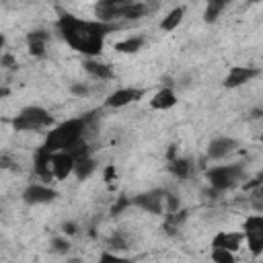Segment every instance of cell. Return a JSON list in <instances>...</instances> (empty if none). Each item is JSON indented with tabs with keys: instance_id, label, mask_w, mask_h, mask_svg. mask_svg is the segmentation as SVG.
Here are the masks:
<instances>
[{
	"instance_id": "cell-16",
	"label": "cell",
	"mask_w": 263,
	"mask_h": 263,
	"mask_svg": "<svg viewBox=\"0 0 263 263\" xmlns=\"http://www.w3.org/2000/svg\"><path fill=\"white\" fill-rule=\"evenodd\" d=\"M245 240V232H218L212 240V247H222L228 251H238Z\"/></svg>"
},
{
	"instance_id": "cell-19",
	"label": "cell",
	"mask_w": 263,
	"mask_h": 263,
	"mask_svg": "<svg viewBox=\"0 0 263 263\" xmlns=\"http://www.w3.org/2000/svg\"><path fill=\"white\" fill-rule=\"evenodd\" d=\"M183 16H185V6H175V8H173L171 12H166V16L160 21V29L166 31V33L175 31V29L181 25Z\"/></svg>"
},
{
	"instance_id": "cell-29",
	"label": "cell",
	"mask_w": 263,
	"mask_h": 263,
	"mask_svg": "<svg viewBox=\"0 0 263 263\" xmlns=\"http://www.w3.org/2000/svg\"><path fill=\"white\" fill-rule=\"evenodd\" d=\"M64 234H76V224H72V222L64 224Z\"/></svg>"
},
{
	"instance_id": "cell-2",
	"label": "cell",
	"mask_w": 263,
	"mask_h": 263,
	"mask_svg": "<svg viewBox=\"0 0 263 263\" xmlns=\"http://www.w3.org/2000/svg\"><path fill=\"white\" fill-rule=\"evenodd\" d=\"M92 123H95V115L92 113H86V115H80V117H72L68 121H62V123L53 125L47 132L45 142L41 146L45 150H49V152L70 150L80 140L88 138V132H90V125Z\"/></svg>"
},
{
	"instance_id": "cell-3",
	"label": "cell",
	"mask_w": 263,
	"mask_h": 263,
	"mask_svg": "<svg viewBox=\"0 0 263 263\" xmlns=\"http://www.w3.org/2000/svg\"><path fill=\"white\" fill-rule=\"evenodd\" d=\"M156 6V0H99L95 4V16L103 23H117L119 18L146 16Z\"/></svg>"
},
{
	"instance_id": "cell-14",
	"label": "cell",
	"mask_w": 263,
	"mask_h": 263,
	"mask_svg": "<svg viewBox=\"0 0 263 263\" xmlns=\"http://www.w3.org/2000/svg\"><path fill=\"white\" fill-rule=\"evenodd\" d=\"M47 41H49V35L45 31H31L27 35V49L33 58H45L47 53Z\"/></svg>"
},
{
	"instance_id": "cell-25",
	"label": "cell",
	"mask_w": 263,
	"mask_h": 263,
	"mask_svg": "<svg viewBox=\"0 0 263 263\" xmlns=\"http://www.w3.org/2000/svg\"><path fill=\"white\" fill-rule=\"evenodd\" d=\"M245 187H247V189H253V187H257V193H259V195H263V173H261V175H259L255 181L247 183Z\"/></svg>"
},
{
	"instance_id": "cell-7",
	"label": "cell",
	"mask_w": 263,
	"mask_h": 263,
	"mask_svg": "<svg viewBox=\"0 0 263 263\" xmlns=\"http://www.w3.org/2000/svg\"><path fill=\"white\" fill-rule=\"evenodd\" d=\"M242 232H245V240L249 251L257 257L263 253V214H255L249 216L242 224Z\"/></svg>"
},
{
	"instance_id": "cell-1",
	"label": "cell",
	"mask_w": 263,
	"mask_h": 263,
	"mask_svg": "<svg viewBox=\"0 0 263 263\" xmlns=\"http://www.w3.org/2000/svg\"><path fill=\"white\" fill-rule=\"evenodd\" d=\"M117 29V23H103V21H88L80 18L72 12H60L58 16V31L62 39L78 53L86 58H95L101 53L105 39L109 33Z\"/></svg>"
},
{
	"instance_id": "cell-24",
	"label": "cell",
	"mask_w": 263,
	"mask_h": 263,
	"mask_svg": "<svg viewBox=\"0 0 263 263\" xmlns=\"http://www.w3.org/2000/svg\"><path fill=\"white\" fill-rule=\"evenodd\" d=\"M109 247L115 251V249H127V240L123 238V234H119V232H115L113 236H111V240H109Z\"/></svg>"
},
{
	"instance_id": "cell-13",
	"label": "cell",
	"mask_w": 263,
	"mask_h": 263,
	"mask_svg": "<svg viewBox=\"0 0 263 263\" xmlns=\"http://www.w3.org/2000/svg\"><path fill=\"white\" fill-rule=\"evenodd\" d=\"M82 68H84V72H86L90 78H95V80H113V78H115L113 68H111L107 62L99 60V55L86 58V60L82 62Z\"/></svg>"
},
{
	"instance_id": "cell-11",
	"label": "cell",
	"mask_w": 263,
	"mask_h": 263,
	"mask_svg": "<svg viewBox=\"0 0 263 263\" xmlns=\"http://www.w3.org/2000/svg\"><path fill=\"white\" fill-rule=\"evenodd\" d=\"M74 164H76V158L68 152V150H60V152H53L51 154V173H53V179H66L74 173Z\"/></svg>"
},
{
	"instance_id": "cell-12",
	"label": "cell",
	"mask_w": 263,
	"mask_h": 263,
	"mask_svg": "<svg viewBox=\"0 0 263 263\" xmlns=\"http://www.w3.org/2000/svg\"><path fill=\"white\" fill-rule=\"evenodd\" d=\"M255 76H259V70L253 66H232L224 78V86L226 88H238V86L251 82Z\"/></svg>"
},
{
	"instance_id": "cell-31",
	"label": "cell",
	"mask_w": 263,
	"mask_h": 263,
	"mask_svg": "<svg viewBox=\"0 0 263 263\" xmlns=\"http://www.w3.org/2000/svg\"><path fill=\"white\" fill-rule=\"evenodd\" d=\"M261 142H263V134H261Z\"/></svg>"
},
{
	"instance_id": "cell-28",
	"label": "cell",
	"mask_w": 263,
	"mask_h": 263,
	"mask_svg": "<svg viewBox=\"0 0 263 263\" xmlns=\"http://www.w3.org/2000/svg\"><path fill=\"white\" fill-rule=\"evenodd\" d=\"M2 66H4V68H14V66H16L10 53H4V55H2Z\"/></svg>"
},
{
	"instance_id": "cell-23",
	"label": "cell",
	"mask_w": 263,
	"mask_h": 263,
	"mask_svg": "<svg viewBox=\"0 0 263 263\" xmlns=\"http://www.w3.org/2000/svg\"><path fill=\"white\" fill-rule=\"evenodd\" d=\"M51 247H53L55 253H68V251H70V240L64 238V236H55V238L51 240Z\"/></svg>"
},
{
	"instance_id": "cell-9",
	"label": "cell",
	"mask_w": 263,
	"mask_h": 263,
	"mask_svg": "<svg viewBox=\"0 0 263 263\" xmlns=\"http://www.w3.org/2000/svg\"><path fill=\"white\" fill-rule=\"evenodd\" d=\"M144 88H136V86H123V88H117L113 90L107 99H105V107L109 109H121V107H127L132 103H138L142 97H144Z\"/></svg>"
},
{
	"instance_id": "cell-21",
	"label": "cell",
	"mask_w": 263,
	"mask_h": 263,
	"mask_svg": "<svg viewBox=\"0 0 263 263\" xmlns=\"http://www.w3.org/2000/svg\"><path fill=\"white\" fill-rule=\"evenodd\" d=\"M144 43H146L144 37H125V39L115 43V51H119V53H138L144 47Z\"/></svg>"
},
{
	"instance_id": "cell-15",
	"label": "cell",
	"mask_w": 263,
	"mask_h": 263,
	"mask_svg": "<svg viewBox=\"0 0 263 263\" xmlns=\"http://www.w3.org/2000/svg\"><path fill=\"white\" fill-rule=\"evenodd\" d=\"M177 105V95L171 86H162L158 92H154V97L150 99V107L154 111H168Z\"/></svg>"
},
{
	"instance_id": "cell-4",
	"label": "cell",
	"mask_w": 263,
	"mask_h": 263,
	"mask_svg": "<svg viewBox=\"0 0 263 263\" xmlns=\"http://www.w3.org/2000/svg\"><path fill=\"white\" fill-rule=\"evenodd\" d=\"M132 205H136L148 214H164L166 216V214H173L179 210V199L164 189H152V191L132 197Z\"/></svg>"
},
{
	"instance_id": "cell-22",
	"label": "cell",
	"mask_w": 263,
	"mask_h": 263,
	"mask_svg": "<svg viewBox=\"0 0 263 263\" xmlns=\"http://www.w3.org/2000/svg\"><path fill=\"white\" fill-rule=\"evenodd\" d=\"M212 259L218 263H232L234 261V253L222 247H212Z\"/></svg>"
},
{
	"instance_id": "cell-17",
	"label": "cell",
	"mask_w": 263,
	"mask_h": 263,
	"mask_svg": "<svg viewBox=\"0 0 263 263\" xmlns=\"http://www.w3.org/2000/svg\"><path fill=\"white\" fill-rule=\"evenodd\" d=\"M168 171L177 177V179H187L193 171V164L189 158H183V156H173L168 158Z\"/></svg>"
},
{
	"instance_id": "cell-6",
	"label": "cell",
	"mask_w": 263,
	"mask_h": 263,
	"mask_svg": "<svg viewBox=\"0 0 263 263\" xmlns=\"http://www.w3.org/2000/svg\"><path fill=\"white\" fill-rule=\"evenodd\" d=\"M12 127L16 132H39V129H45V127H53V117L43 107L31 105V107L21 109L12 117Z\"/></svg>"
},
{
	"instance_id": "cell-30",
	"label": "cell",
	"mask_w": 263,
	"mask_h": 263,
	"mask_svg": "<svg viewBox=\"0 0 263 263\" xmlns=\"http://www.w3.org/2000/svg\"><path fill=\"white\" fill-rule=\"evenodd\" d=\"M249 2H253V4H257V2H261V0H249Z\"/></svg>"
},
{
	"instance_id": "cell-26",
	"label": "cell",
	"mask_w": 263,
	"mask_h": 263,
	"mask_svg": "<svg viewBox=\"0 0 263 263\" xmlns=\"http://www.w3.org/2000/svg\"><path fill=\"white\" fill-rule=\"evenodd\" d=\"M115 177H117V173H115V166H113V164L105 166V173H103V179H105V183H111V181H115Z\"/></svg>"
},
{
	"instance_id": "cell-8",
	"label": "cell",
	"mask_w": 263,
	"mask_h": 263,
	"mask_svg": "<svg viewBox=\"0 0 263 263\" xmlns=\"http://www.w3.org/2000/svg\"><path fill=\"white\" fill-rule=\"evenodd\" d=\"M58 197V191L49 187L47 183H31L23 191V201L29 205H41V203H51Z\"/></svg>"
},
{
	"instance_id": "cell-20",
	"label": "cell",
	"mask_w": 263,
	"mask_h": 263,
	"mask_svg": "<svg viewBox=\"0 0 263 263\" xmlns=\"http://www.w3.org/2000/svg\"><path fill=\"white\" fill-rule=\"evenodd\" d=\"M230 2H232V0H205V12H203L205 23H216L218 16L222 14V10H224Z\"/></svg>"
},
{
	"instance_id": "cell-5",
	"label": "cell",
	"mask_w": 263,
	"mask_h": 263,
	"mask_svg": "<svg viewBox=\"0 0 263 263\" xmlns=\"http://www.w3.org/2000/svg\"><path fill=\"white\" fill-rule=\"evenodd\" d=\"M205 179H208V183L214 191L224 193V191L234 189L245 179V168L238 162H234V164H214L205 171Z\"/></svg>"
},
{
	"instance_id": "cell-10",
	"label": "cell",
	"mask_w": 263,
	"mask_h": 263,
	"mask_svg": "<svg viewBox=\"0 0 263 263\" xmlns=\"http://www.w3.org/2000/svg\"><path fill=\"white\" fill-rule=\"evenodd\" d=\"M238 148V142L234 138H228V136H218L214 138L210 144H208V160H224L226 156H230L234 150Z\"/></svg>"
},
{
	"instance_id": "cell-18",
	"label": "cell",
	"mask_w": 263,
	"mask_h": 263,
	"mask_svg": "<svg viewBox=\"0 0 263 263\" xmlns=\"http://www.w3.org/2000/svg\"><path fill=\"white\" fill-rule=\"evenodd\" d=\"M95 171H97V162H95V158H92L90 154L76 158V164H74V175H76L80 181H82V179H88V177H90Z\"/></svg>"
},
{
	"instance_id": "cell-27",
	"label": "cell",
	"mask_w": 263,
	"mask_h": 263,
	"mask_svg": "<svg viewBox=\"0 0 263 263\" xmlns=\"http://www.w3.org/2000/svg\"><path fill=\"white\" fill-rule=\"evenodd\" d=\"M72 92L78 95V97H84V95H88V86L86 84H74L72 86Z\"/></svg>"
}]
</instances>
